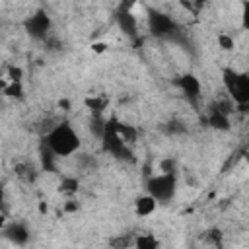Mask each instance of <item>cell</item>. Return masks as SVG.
Listing matches in <instances>:
<instances>
[{
  "mask_svg": "<svg viewBox=\"0 0 249 249\" xmlns=\"http://www.w3.org/2000/svg\"><path fill=\"white\" fill-rule=\"evenodd\" d=\"M47 146L54 156H70L78 150L80 138L68 123H58L47 132Z\"/></svg>",
  "mask_w": 249,
  "mask_h": 249,
  "instance_id": "cell-1",
  "label": "cell"
},
{
  "mask_svg": "<svg viewBox=\"0 0 249 249\" xmlns=\"http://www.w3.org/2000/svg\"><path fill=\"white\" fill-rule=\"evenodd\" d=\"M136 4V0H121V10H130Z\"/></svg>",
  "mask_w": 249,
  "mask_h": 249,
  "instance_id": "cell-27",
  "label": "cell"
},
{
  "mask_svg": "<svg viewBox=\"0 0 249 249\" xmlns=\"http://www.w3.org/2000/svg\"><path fill=\"white\" fill-rule=\"evenodd\" d=\"M158 245H160L158 239L152 237V235H142V237H138V241H136V247H140V249H156Z\"/></svg>",
  "mask_w": 249,
  "mask_h": 249,
  "instance_id": "cell-20",
  "label": "cell"
},
{
  "mask_svg": "<svg viewBox=\"0 0 249 249\" xmlns=\"http://www.w3.org/2000/svg\"><path fill=\"white\" fill-rule=\"evenodd\" d=\"M21 76H23L21 68H18V66H10V68H8V78H10L12 82H21Z\"/></svg>",
  "mask_w": 249,
  "mask_h": 249,
  "instance_id": "cell-23",
  "label": "cell"
},
{
  "mask_svg": "<svg viewBox=\"0 0 249 249\" xmlns=\"http://www.w3.org/2000/svg\"><path fill=\"white\" fill-rule=\"evenodd\" d=\"M177 86L181 88V91L185 93V97L189 101L196 103V99L200 95V82H198V78H195L193 74H185V76H181L177 80Z\"/></svg>",
  "mask_w": 249,
  "mask_h": 249,
  "instance_id": "cell-6",
  "label": "cell"
},
{
  "mask_svg": "<svg viewBox=\"0 0 249 249\" xmlns=\"http://www.w3.org/2000/svg\"><path fill=\"white\" fill-rule=\"evenodd\" d=\"M4 235H6L12 243H16V245H23V243L29 239V231H27V228H25L23 224H19V222L10 224L8 228H4Z\"/></svg>",
  "mask_w": 249,
  "mask_h": 249,
  "instance_id": "cell-8",
  "label": "cell"
},
{
  "mask_svg": "<svg viewBox=\"0 0 249 249\" xmlns=\"http://www.w3.org/2000/svg\"><path fill=\"white\" fill-rule=\"evenodd\" d=\"M14 171H16V175H18L19 179H23V181H27V183H31V181L37 179V171H35V167H33L31 163H27V161L18 163V165L14 167Z\"/></svg>",
  "mask_w": 249,
  "mask_h": 249,
  "instance_id": "cell-11",
  "label": "cell"
},
{
  "mask_svg": "<svg viewBox=\"0 0 249 249\" xmlns=\"http://www.w3.org/2000/svg\"><path fill=\"white\" fill-rule=\"evenodd\" d=\"M163 130H165L167 134H183V132L187 130V126H185L181 121H169V123H165Z\"/></svg>",
  "mask_w": 249,
  "mask_h": 249,
  "instance_id": "cell-18",
  "label": "cell"
},
{
  "mask_svg": "<svg viewBox=\"0 0 249 249\" xmlns=\"http://www.w3.org/2000/svg\"><path fill=\"white\" fill-rule=\"evenodd\" d=\"M60 193H66V195H74L76 191H78V179H74V177H64L62 181H60Z\"/></svg>",
  "mask_w": 249,
  "mask_h": 249,
  "instance_id": "cell-15",
  "label": "cell"
},
{
  "mask_svg": "<svg viewBox=\"0 0 249 249\" xmlns=\"http://www.w3.org/2000/svg\"><path fill=\"white\" fill-rule=\"evenodd\" d=\"M204 4V0H195V8H200Z\"/></svg>",
  "mask_w": 249,
  "mask_h": 249,
  "instance_id": "cell-31",
  "label": "cell"
},
{
  "mask_svg": "<svg viewBox=\"0 0 249 249\" xmlns=\"http://www.w3.org/2000/svg\"><path fill=\"white\" fill-rule=\"evenodd\" d=\"M115 128H117V132H119V136L126 142V144H132L134 140H136V128H132L130 124H123V123H117L115 124Z\"/></svg>",
  "mask_w": 249,
  "mask_h": 249,
  "instance_id": "cell-13",
  "label": "cell"
},
{
  "mask_svg": "<svg viewBox=\"0 0 249 249\" xmlns=\"http://www.w3.org/2000/svg\"><path fill=\"white\" fill-rule=\"evenodd\" d=\"M4 88H6V84H4L2 80H0V89H4Z\"/></svg>",
  "mask_w": 249,
  "mask_h": 249,
  "instance_id": "cell-32",
  "label": "cell"
},
{
  "mask_svg": "<svg viewBox=\"0 0 249 249\" xmlns=\"http://www.w3.org/2000/svg\"><path fill=\"white\" fill-rule=\"evenodd\" d=\"M230 95H231L239 105H245V103L249 101V76H247V74H237L235 86H233V89L230 91Z\"/></svg>",
  "mask_w": 249,
  "mask_h": 249,
  "instance_id": "cell-7",
  "label": "cell"
},
{
  "mask_svg": "<svg viewBox=\"0 0 249 249\" xmlns=\"http://www.w3.org/2000/svg\"><path fill=\"white\" fill-rule=\"evenodd\" d=\"M208 124H210L212 128H218V130H228V128H230L228 115L220 113L218 109H214V111L208 115Z\"/></svg>",
  "mask_w": 249,
  "mask_h": 249,
  "instance_id": "cell-10",
  "label": "cell"
},
{
  "mask_svg": "<svg viewBox=\"0 0 249 249\" xmlns=\"http://www.w3.org/2000/svg\"><path fill=\"white\" fill-rule=\"evenodd\" d=\"M160 167H161L163 173H175V161L173 160H163Z\"/></svg>",
  "mask_w": 249,
  "mask_h": 249,
  "instance_id": "cell-24",
  "label": "cell"
},
{
  "mask_svg": "<svg viewBox=\"0 0 249 249\" xmlns=\"http://www.w3.org/2000/svg\"><path fill=\"white\" fill-rule=\"evenodd\" d=\"M117 23H119L121 31H124L126 35H130V37L136 35V19H134V16H132L128 10H119V14H117Z\"/></svg>",
  "mask_w": 249,
  "mask_h": 249,
  "instance_id": "cell-9",
  "label": "cell"
},
{
  "mask_svg": "<svg viewBox=\"0 0 249 249\" xmlns=\"http://www.w3.org/2000/svg\"><path fill=\"white\" fill-rule=\"evenodd\" d=\"M105 49H107L105 43H93V45H91V51H93V53H103Z\"/></svg>",
  "mask_w": 249,
  "mask_h": 249,
  "instance_id": "cell-26",
  "label": "cell"
},
{
  "mask_svg": "<svg viewBox=\"0 0 249 249\" xmlns=\"http://www.w3.org/2000/svg\"><path fill=\"white\" fill-rule=\"evenodd\" d=\"M148 193L156 202H165L175 195V173H161L148 179Z\"/></svg>",
  "mask_w": 249,
  "mask_h": 249,
  "instance_id": "cell-4",
  "label": "cell"
},
{
  "mask_svg": "<svg viewBox=\"0 0 249 249\" xmlns=\"http://www.w3.org/2000/svg\"><path fill=\"white\" fill-rule=\"evenodd\" d=\"M218 43H220V47H222L224 51H231V49H233V39H231V37H228L226 33L218 35Z\"/></svg>",
  "mask_w": 249,
  "mask_h": 249,
  "instance_id": "cell-22",
  "label": "cell"
},
{
  "mask_svg": "<svg viewBox=\"0 0 249 249\" xmlns=\"http://www.w3.org/2000/svg\"><path fill=\"white\" fill-rule=\"evenodd\" d=\"M89 128H91V132H93L97 138H101V136H103V132H105V121L101 119V115H99V113H95V115L91 117Z\"/></svg>",
  "mask_w": 249,
  "mask_h": 249,
  "instance_id": "cell-14",
  "label": "cell"
},
{
  "mask_svg": "<svg viewBox=\"0 0 249 249\" xmlns=\"http://www.w3.org/2000/svg\"><path fill=\"white\" fill-rule=\"evenodd\" d=\"M115 124H117L115 119H111V121L105 123V132H103V136H101L103 150L109 152V154H113V156L119 158V160H132V154H130V150L126 148V142L119 136Z\"/></svg>",
  "mask_w": 249,
  "mask_h": 249,
  "instance_id": "cell-2",
  "label": "cell"
},
{
  "mask_svg": "<svg viewBox=\"0 0 249 249\" xmlns=\"http://www.w3.org/2000/svg\"><path fill=\"white\" fill-rule=\"evenodd\" d=\"M0 210H4V191H2V185H0Z\"/></svg>",
  "mask_w": 249,
  "mask_h": 249,
  "instance_id": "cell-28",
  "label": "cell"
},
{
  "mask_svg": "<svg viewBox=\"0 0 249 249\" xmlns=\"http://www.w3.org/2000/svg\"><path fill=\"white\" fill-rule=\"evenodd\" d=\"M4 224H6V216H4V212L0 210V230L4 228Z\"/></svg>",
  "mask_w": 249,
  "mask_h": 249,
  "instance_id": "cell-29",
  "label": "cell"
},
{
  "mask_svg": "<svg viewBox=\"0 0 249 249\" xmlns=\"http://www.w3.org/2000/svg\"><path fill=\"white\" fill-rule=\"evenodd\" d=\"M58 105H60V107H64V109H68V105H70V103H68L66 99H60V101H58Z\"/></svg>",
  "mask_w": 249,
  "mask_h": 249,
  "instance_id": "cell-30",
  "label": "cell"
},
{
  "mask_svg": "<svg viewBox=\"0 0 249 249\" xmlns=\"http://www.w3.org/2000/svg\"><path fill=\"white\" fill-rule=\"evenodd\" d=\"M41 161H43V167L47 171H54V154H53L51 148L41 152Z\"/></svg>",
  "mask_w": 249,
  "mask_h": 249,
  "instance_id": "cell-19",
  "label": "cell"
},
{
  "mask_svg": "<svg viewBox=\"0 0 249 249\" xmlns=\"http://www.w3.org/2000/svg\"><path fill=\"white\" fill-rule=\"evenodd\" d=\"M64 212H78V202L68 200V202H66V206H64Z\"/></svg>",
  "mask_w": 249,
  "mask_h": 249,
  "instance_id": "cell-25",
  "label": "cell"
},
{
  "mask_svg": "<svg viewBox=\"0 0 249 249\" xmlns=\"http://www.w3.org/2000/svg\"><path fill=\"white\" fill-rule=\"evenodd\" d=\"M156 210V198L154 196H140L138 200H136V214H140V216H148V214H152Z\"/></svg>",
  "mask_w": 249,
  "mask_h": 249,
  "instance_id": "cell-12",
  "label": "cell"
},
{
  "mask_svg": "<svg viewBox=\"0 0 249 249\" xmlns=\"http://www.w3.org/2000/svg\"><path fill=\"white\" fill-rule=\"evenodd\" d=\"M4 93L10 95V97H21L23 95V89H21V84L19 82H12L10 86L4 88Z\"/></svg>",
  "mask_w": 249,
  "mask_h": 249,
  "instance_id": "cell-21",
  "label": "cell"
},
{
  "mask_svg": "<svg viewBox=\"0 0 249 249\" xmlns=\"http://www.w3.org/2000/svg\"><path fill=\"white\" fill-rule=\"evenodd\" d=\"M105 105H107V99H103V97H88L86 99V107L91 109L93 113H101L105 109Z\"/></svg>",
  "mask_w": 249,
  "mask_h": 249,
  "instance_id": "cell-17",
  "label": "cell"
},
{
  "mask_svg": "<svg viewBox=\"0 0 249 249\" xmlns=\"http://www.w3.org/2000/svg\"><path fill=\"white\" fill-rule=\"evenodd\" d=\"M49 27H51V19H49V16L43 10H39L37 14H33L31 18H27V21H25V31L33 39H45Z\"/></svg>",
  "mask_w": 249,
  "mask_h": 249,
  "instance_id": "cell-5",
  "label": "cell"
},
{
  "mask_svg": "<svg viewBox=\"0 0 249 249\" xmlns=\"http://www.w3.org/2000/svg\"><path fill=\"white\" fill-rule=\"evenodd\" d=\"M148 25H150L152 35L161 37V39H175L179 35L177 23L169 16H165L161 12H156V10L148 12Z\"/></svg>",
  "mask_w": 249,
  "mask_h": 249,
  "instance_id": "cell-3",
  "label": "cell"
},
{
  "mask_svg": "<svg viewBox=\"0 0 249 249\" xmlns=\"http://www.w3.org/2000/svg\"><path fill=\"white\" fill-rule=\"evenodd\" d=\"M222 76H224V86H226V89L231 91L233 86H235V80H237V72H235L233 68H224V70H222Z\"/></svg>",
  "mask_w": 249,
  "mask_h": 249,
  "instance_id": "cell-16",
  "label": "cell"
}]
</instances>
